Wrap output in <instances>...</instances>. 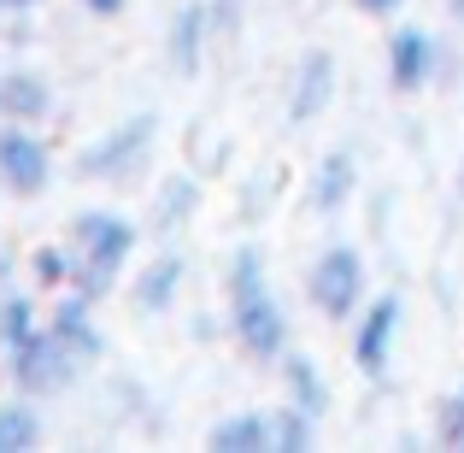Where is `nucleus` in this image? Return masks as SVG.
<instances>
[{"label": "nucleus", "instance_id": "6", "mask_svg": "<svg viewBox=\"0 0 464 453\" xmlns=\"http://www.w3.org/2000/svg\"><path fill=\"white\" fill-rule=\"evenodd\" d=\"M394 330H400V295H382L371 312H364L359 336H353V359H359L364 377H382L388 348H394Z\"/></svg>", "mask_w": 464, "mask_h": 453}, {"label": "nucleus", "instance_id": "4", "mask_svg": "<svg viewBox=\"0 0 464 453\" xmlns=\"http://www.w3.org/2000/svg\"><path fill=\"white\" fill-rule=\"evenodd\" d=\"M359 300H364V260L353 248H329L312 271V306L329 324H341V318L359 312Z\"/></svg>", "mask_w": 464, "mask_h": 453}, {"label": "nucleus", "instance_id": "1", "mask_svg": "<svg viewBox=\"0 0 464 453\" xmlns=\"http://www.w3.org/2000/svg\"><path fill=\"white\" fill-rule=\"evenodd\" d=\"M229 295H236V336L253 359H276L283 353V312H276L271 289H265V260L259 248H247L236 260V277H229Z\"/></svg>", "mask_w": 464, "mask_h": 453}, {"label": "nucleus", "instance_id": "16", "mask_svg": "<svg viewBox=\"0 0 464 453\" xmlns=\"http://www.w3.org/2000/svg\"><path fill=\"white\" fill-rule=\"evenodd\" d=\"M324 71H329V59H324V54H312V59H306V83H300V101H295V118H306V113H312L317 89H324Z\"/></svg>", "mask_w": 464, "mask_h": 453}, {"label": "nucleus", "instance_id": "25", "mask_svg": "<svg viewBox=\"0 0 464 453\" xmlns=\"http://www.w3.org/2000/svg\"><path fill=\"white\" fill-rule=\"evenodd\" d=\"M0 6H6V0H0Z\"/></svg>", "mask_w": 464, "mask_h": 453}, {"label": "nucleus", "instance_id": "13", "mask_svg": "<svg viewBox=\"0 0 464 453\" xmlns=\"http://www.w3.org/2000/svg\"><path fill=\"white\" fill-rule=\"evenodd\" d=\"M35 336V318H30V300H6L0 306V341H6L12 353L24 348V341Z\"/></svg>", "mask_w": 464, "mask_h": 453}, {"label": "nucleus", "instance_id": "15", "mask_svg": "<svg viewBox=\"0 0 464 453\" xmlns=\"http://www.w3.org/2000/svg\"><path fill=\"white\" fill-rule=\"evenodd\" d=\"M35 283L42 289H59V283H71V253L65 248H35Z\"/></svg>", "mask_w": 464, "mask_h": 453}, {"label": "nucleus", "instance_id": "9", "mask_svg": "<svg viewBox=\"0 0 464 453\" xmlns=\"http://www.w3.org/2000/svg\"><path fill=\"white\" fill-rule=\"evenodd\" d=\"M0 113H6V124H30V118H42V113H47L42 77H30V71H12V77H0Z\"/></svg>", "mask_w": 464, "mask_h": 453}, {"label": "nucleus", "instance_id": "11", "mask_svg": "<svg viewBox=\"0 0 464 453\" xmlns=\"http://www.w3.org/2000/svg\"><path fill=\"white\" fill-rule=\"evenodd\" d=\"M177 277H182V260H170V253H165V260H159V265H153V271H148V277H141V289H136V300H141V306H148V312H159V306H165V300H170V289H177Z\"/></svg>", "mask_w": 464, "mask_h": 453}, {"label": "nucleus", "instance_id": "24", "mask_svg": "<svg viewBox=\"0 0 464 453\" xmlns=\"http://www.w3.org/2000/svg\"><path fill=\"white\" fill-rule=\"evenodd\" d=\"M453 12H459V18H464V0H453Z\"/></svg>", "mask_w": 464, "mask_h": 453}, {"label": "nucleus", "instance_id": "18", "mask_svg": "<svg viewBox=\"0 0 464 453\" xmlns=\"http://www.w3.org/2000/svg\"><path fill=\"white\" fill-rule=\"evenodd\" d=\"M441 436H447L453 448H464V389H459L453 400H447V412H441Z\"/></svg>", "mask_w": 464, "mask_h": 453}, {"label": "nucleus", "instance_id": "20", "mask_svg": "<svg viewBox=\"0 0 464 453\" xmlns=\"http://www.w3.org/2000/svg\"><path fill=\"white\" fill-rule=\"evenodd\" d=\"M353 6H359L364 18H394V12H400V0H353Z\"/></svg>", "mask_w": 464, "mask_h": 453}, {"label": "nucleus", "instance_id": "21", "mask_svg": "<svg viewBox=\"0 0 464 453\" xmlns=\"http://www.w3.org/2000/svg\"><path fill=\"white\" fill-rule=\"evenodd\" d=\"M82 6H89V12H94V18H118V12H124V6H130V0H82Z\"/></svg>", "mask_w": 464, "mask_h": 453}, {"label": "nucleus", "instance_id": "2", "mask_svg": "<svg viewBox=\"0 0 464 453\" xmlns=\"http://www.w3.org/2000/svg\"><path fill=\"white\" fill-rule=\"evenodd\" d=\"M71 248H77V265H82V289L89 295H101V289H112L118 265L130 260V248H136V230L124 224L118 212H82L77 230H71Z\"/></svg>", "mask_w": 464, "mask_h": 453}, {"label": "nucleus", "instance_id": "8", "mask_svg": "<svg viewBox=\"0 0 464 453\" xmlns=\"http://www.w3.org/2000/svg\"><path fill=\"white\" fill-rule=\"evenodd\" d=\"M206 442H212V453H271L276 430H271V419H259V412H236V419H224Z\"/></svg>", "mask_w": 464, "mask_h": 453}, {"label": "nucleus", "instance_id": "5", "mask_svg": "<svg viewBox=\"0 0 464 453\" xmlns=\"http://www.w3.org/2000/svg\"><path fill=\"white\" fill-rule=\"evenodd\" d=\"M47 148L30 136V130L6 124L0 130V182H6V194H18V201H35V194L47 189Z\"/></svg>", "mask_w": 464, "mask_h": 453}, {"label": "nucleus", "instance_id": "19", "mask_svg": "<svg viewBox=\"0 0 464 453\" xmlns=\"http://www.w3.org/2000/svg\"><path fill=\"white\" fill-rule=\"evenodd\" d=\"M324 171H329V177H324V194H317V201L329 206V201H341V194H347V159H329Z\"/></svg>", "mask_w": 464, "mask_h": 453}, {"label": "nucleus", "instance_id": "3", "mask_svg": "<svg viewBox=\"0 0 464 453\" xmlns=\"http://www.w3.org/2000/svg\"><path fill=\"white\" fill-rule=\"evenodd\" d=\"M77 365H82L77 348H71L59 330H35V336L12 353V377H18L24 395H53V389H65Z\"/></svg>", "mask_w": 464, "mask_h": 453}, {"label": "nucleus", "instance_id": "17", "mask_svg": "<svg viewBox=\"0 0 464 453\" xmlns=\"http://www.w3.org/2000/svg\"><path fill=\"white\" fill-rule=\"evenodd\" d=\"M288 377H295V389H300V407L317 412V377H312V365L306 359H288Z\"/></svg>", "mask_w": 464, "mask_h": 453}, {"label": "nucleus", "instance_id": "22", "mask_svg": "<svg viewBox=\"0 0 464 453\" xmlns=\"http://www.w3.org/2000/svg\"><path fill=\"white\" fill-rule=\"evenodd\" d=\"M218 18H224V24H229V18H236V6H229V0H218Z\"/></svg>", "mask_w": 464, "mask_h": 453}, {"label": "nucleus", "instance_id": "12", "mask_svg": "<svg viewBox=\"0 0 464 453\" xmlns=\"http://www.w3.org/2000/svg\"><path fill=\"white\" fill-rule=\"evenodd\" d=\"M200 24H206L200 6H182V12H177V65H182V71L200 65Z\"/></svg>", "mask_w": 464, "mask_h": 453}, {"label": "nucleus", "instance_id": "10", "mask_svg": "<svg viewBox=\"0 0 464 453\" xmlns=\"http://www.w3.org/2000/svg\"><path fill=\"white\" fill-rule=\"evenodd\" d=\"M42 442V424L30 407H0V453H30Z\"/></svg>", "mask_w": 464, "mask_h": 453}, {"label": "nucleus", "instance_id": "14", "mask_svg": "<svg viewBox=\"0 0 464 453\" xmlns=\"http://www.w3.org/2000/svg\"><path fill=\"white\" fill-rule=\"evenodd\" d=\"M312 412L306 407H288L283 419H271V430H276V448H288V453H300V448H312Z\"/></svg>", "mask_w": 464, "mask_h": 453}, {"label": "nucleus", "instance_id": "7", "mask_svg": "<svg viewBox=\"0 0 464 453\" xmlns=\"http://www.w3.org/2000/svg\"><path fill=\"white\" fill-rule=\"evenodd\" d=\"M430 65H435L430 35H423V30H394V42H388V77H394V89H400V94L423 89Z\"/></svg>", "mask_w": 464, "mask_h": 453}, {"label": "nucleus", "instance_id": "23", "mask_svg": "<svg viewBox=\"0 0 464 453\" xmlns=\"http://www.w3.org/2000/svg\"><path fill=\"white\" fill-rule=\"evenodd\" d=\"M6 6H12V12H24V6H35V0H6Z\"/></svg>", "mask_w": 464, "mask_h": 453}]
</instances>
